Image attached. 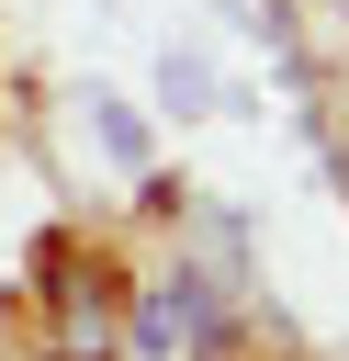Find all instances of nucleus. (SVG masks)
<instances>
[{"label":"nucleus","instance_id":"3","mask_svg":"<svg viewBox=\"0 0 349 361\" xmlns=\"http://www.w3.org/2000/svg\"><path fill=\"white\" fill-rule=\"evenodd\" d=\"M90 102H101V147H113V158H124V169H135V158H146V124H135V113H124V102H113V90H90Z\"/></svg>","mask_w":349,"mask_h":361},{"label":"nucleus","instance_id":"1","mask_svg":"<svg viewBox=\"0 0 349 361\" xmlns=\"http://www.w3.org/2000/svg\"><path fill=\"white\" fill-rule=\"evenodd\" d=\"M56 350H68V361H101V350H113V271L56 259Z\"/></svg>","mask_w":349,"mask_h":361},{"label":"nucleus","instance_id":"4","mask_svg":"<svg viewBox=\"0 0 349 361\" xmlns=\"http://www.w3.org/2000/svg\"><path fill=\"white\" fill-rule=\"evenodd\" d=\"M158 79H169V102H180V113H191V102H203V90H214V68H203V56H169V68H158Z\"/></svg>","mask_w":349,"mask_h":361},{"label":"nucleus","instance_id":"2","mask_svg":"<svg viewBox=\"0 0 349 361\" xmlns=\"http://www.w3.org/2000/svg\"><path fill=\"white\" fill-rule=\"evenodd\" d=\"M180 327H191V305H180V293H158V305L135 316V350H146V361H169V350H180Z\"/></svg>","mask_w":349,"mask_h":361}]
</instances>
